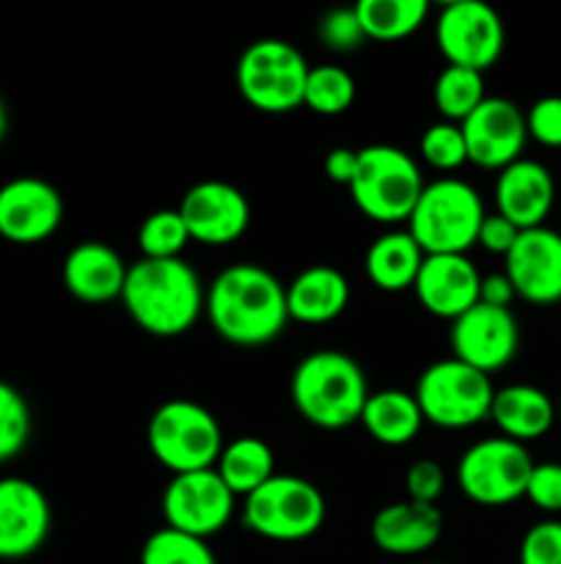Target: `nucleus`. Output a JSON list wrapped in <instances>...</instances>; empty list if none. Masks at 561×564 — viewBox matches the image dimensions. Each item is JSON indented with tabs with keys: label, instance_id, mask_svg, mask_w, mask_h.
<instances>
[{
	"label": "nucleus",
	"instance_id": "b1692460",
	"mask_svg": "<svg viewBox=\"0 0 561 564\" xmlns=\"http://www.w3.org/2000/svg\"><path fill=\"white\" fill-rule=\"evenodd\" d=\"M490 422L498 427L504 438L526 446L548 435L556 424V402L542 389L528 383H512L495 389Z\"/></svg>",
	"mask_w": 561,
	"mask_h": 564
},
{
	"label": "nucleus",
	"instance_id": "473e14b6",
	"mask_svg": "<svg viewBox=\"0 0 561 564\" xmlns=\"http://www.w3.org/2000/svg\"><path fill=\"white\" fill-rule=\"evenodd\" d=\"M33 419L25 397L11 383L0 380V466L14 460L31 441Z\"/></svg>",
	"mask_w": 561,
	"mask_h": 564
},
{
	"label": "nucleus",
	"instance_id": "c03bdc74",
	"mask_svg": "<svg viewBox=\"0 0 561 564\" xmlns=\"http://www.w3.org/2000/svg\"><path fill=\"white\" fill-rule=\"evenodd\" d=\"M556 422L561 424V397H559V402H556Z\"/></svg>",
	"mask_w": 561,
	"mask_h": 564
},
{
	"label": "nucleus",
	"instance_id": "2f4dec72",
	"mask_svg": "<svg viewBox=\"0 0 561 564\" xmlns=\"http://www.w3.org/2000/svg\"><path fill=\"white\" fill-rule=\"evenodd\" d=\"M141 564H218V560L207 540L163 527L141 545Z\"/></svg>",
	"mask_w": 561,
	"mask_h": 564
},
{
	"label": "nucleus",
	"instance_id": "79ce46f5",
	"mask_svg": "<svg viewBox=\"0 0 561 564\" xmlns=\"http://www.w3.org/2000/svg\"><path fill=\"white\" fill-rule=\"evenodd\" d=\"M517 301L515 286L506 279L504 273H490L482 275V286H479V303L495 308H512V303Z\"/></svg>",
	"mask_w": 561,
	"mask_h": 564
},
{
	"label": "nucleus",
	"instance_id": "f257e3e1",
	"mask_svg": "<svg viewBox=\"0 0 561 564\" xmlns=\"http://www.w3.org/2000/svg\"><path fill=\"white\" fill-rule=\"evenodd\" d=\"M204 314L229 345L264 347L289 325L286 286L256 262L229 264L207 286Z\"/></svg>",
	"mask_w": 561,
	"mask_h": 564
},
{
	"label": "nucleus",
	"instance_id": "37998d69",
	"mask_svg": "<svg viewBox=\"0 0 561 564\" xmlns=\"http://www.w3.org/2000/svg\"><path fill=\"white\" fill-rule=\"evenodd\" d=\"M6 130H9V113H6V105L0 99V141L6 138Z\"/></svg>",
	"mask_w": 561,
	"mask_h": 564
},
{
	"label": "nucleus",
	"instance_id": "e433bc0d",
	"mask_svg": "<svg viewBox=\"0 0 561 564\" xmlns=\"http://www.w3.org/2000/svg\"><path fill=\"white\" fill-rule=\"evenodd\" d=\"M522 499L531 501L544 516H561V463H534Z\"/></svg>",
	"mask_w": 561,
	"mask_h": 564
},
{
	"label": "nucleus",
	"instance_id": "cd10ccee",
	"mask_svg": "<svg viewBox=\"0 0 561 564\" xmlns=\"http://www.w3.org/2000/svg\"><path fill=\"white\" fill-rule=\"evenodd\" d=\"M432 6L427 0H361L355 14L363 36L372 42H402L427 22Z\"/></svg>",
	"mask_w": 561,
	"mask_h": 564
},
{
	"label": "nucleus",
	"instance_id": "f03ea898",
	"mask_svg": "<svg viewBox=\"0 0 561 564\" xmlns=\"http://www.w3.org/2000/svg\"><path fill=\"white\" fill-rule=\"evenodd\" d=\"M201 279L185 259H138L127 268L119 301L132 323L148 336L174 339L187 334L204 314Z\"/></svg>",
	"mask_w": 561,
	"mask_h": 564
},
{
	"label": "nucleus",
	"instance_id": "393cba45",
	"mask_svg": "<svg viewBox=\"0 0 561 564\" xmlns=\"http://www.w3.org/2000/svg\"><path fill=\"white\" fill-rule=\"evenodd\" d=\"M424 257L427 253L413 240L410 231L388 229L366 248L363 270H366V279L380 292H405L413 290V284H416Z\"/></svg>",
	"mask_w": 561,
	"mask_h": 564
},
{
	"label": "nucleus",
	"instance_id": "423d86ee",
	"mask_svg": "<svg viewBox=\"0 0 561 564\" xmlns=\"http://www.w3.org/2000/svg\"><path fill=\"white\" fill-rule=\"evenodd\" d=\"M146 444L154 460L176 477L215 468L226 441L212 411L193 400H168L148 419Z\"/></svg>",
	"mask_w": 561,
	"mask_h": 564
},
{
	"label": "nucleus",
	"instance_id": "6ab92c4d",
	"mask_svg": "<svg viewBox=\"0 0 561 564\" xmlns=\"http://www.w3.org/2000/svg\"><path fill=\"white\" fill-rule=\"evenodd\" d=\"M479 286H482V273L468 259V253H432L424 257L413 292L424 312L454 323L468 308L476 306Z\"/></svg>",
	"mask_w": 561,
	"mask_h": 564
},
{
	"label": "nucleus",
	"instance_id": "4c0bfd02",
	"mask_svg": "<svg viewBox=\"0 0 561 564\" xmlns=\"http://www.w3.org/2000/svg\"><path fill=\"white\" fill-rule=\"evenodd\" d=\"M526 130L544 149H561V94L539 97L526 110Z\"/></svg>",
	"mask_w": 561,
	"mask_h": 564
},
{
	"label": "nucleus",
	"instance_id": "c9c22d12",
	"mask_svg": "<svg viewBox=\"0 0 561 564\" xmlns=\"http://www.w3.org/2000/svg\"><path fill=\"white\" fill-rule=\"evenodd\" d=\"M520 564H561V521L544 518L520 540Z\"/></svg>",
	"mask_w": 561,
	"mask_h": 564
},
{
	"label": "nucleus",
	"instance_id": "20e7f679",
	"mask_svg": "<svg viewBox=\"0 0 561 564\" xmlns=\"http://www.w3.org/2000/svg\"><path fill=\"white\" fill-rule=\"evenodd\" d=\"M484 218H487V209L471 182L440 176L424 185L418 204L407 218V231L427 257L468 253L476 246Z\"/></svg>",
	"mask_w": 561,
	"mask_h": 564
},
{
	"label": "nucleus",
	"instance_id": "dca6fc26",
	"mask_svg": "<svg viewBox=\"0 0 561 564\" xmlns=\"http://www.w3.org/2000/svg\"><path fill=\"white\" fill-rule=\"evenodd\" d=\"M64 224V198L42 176H14L0 185V237L14 246H38Z\"/></svg>",
	"mask_w": 561,
	"mask_h": 564
},
{
	"label": "nucleus",
	"instance_id": "0eeeda50",
	"mask_svg": "<svg viewBox=\"0 0 561 564\" xmlns=\"http://www.w3.org/2000/svg\"><path fill=\"white\" fill-rule=\"evenodd\" d=\"M324 518L322 490L295 474H275L242 505V527L273 543H302L324 527Z\"/></svg>",
	"mask_w": 561,
	"mask_h": 564
},
{
	"label": "nucleus",
	"instance_id": "5701e85b",
	"mask_svg": "<svg viewBox=\"0 0 561 564\" xmlns=\"http://www.w3.org/2000/svg\"><path fill=\"white\" fill-rule=\"evenodd\" d=\"M346 306H350V281L333 264H311L286 284V308L295 323H333L346 312Z\"/></svg>",
	"mask_w": 561,
	"mask_h": 564
},
{
	"label": "nucleus",
	"instance_id": "7ed1b4c3",
	"mask_svg": "<svg viewBox=\"0 0 561 564\" xmlns=\"http://www.w3.org/2000/svg\"><path fill=\"white\" fill-rule=\"evenodd\" d=\"M289 394L302 422L319 430H344L361 422L372 391L355 358L341 350H314L297 361Z\"/></svg>",
	"mask_w": 561,
	"mask_h": 564
},
{
	"label": "nucleus",
	"instance_id": "f3484780",
	"mask_svg": "<svg viewBox=\"0 0 561 564\" xmlns=\"http://www.w3.org/2000/svg\"><path fill=\"white\" fill-rule=\"evenodd\" d=\"M504 275L520 301L534 306L561 303V231L550 226L520 231L504 257Z\"/></svg>",
	"mask_w": 561,
	"mask_h": 564
},
{
	"label": "nucleus",
	"instance_id": "6e6552de",
	"mask_svg": "<svg viewBox=\"0 0 561 564\" xmlns=\"http://www.w3.org/2000/svg\"><path fill=\"white\" fill-rule=\"evenodd\" d=\"M308 61L284 39H258L237 58V91L258 113H292L302 105Z\"/></svg>",
	"mask_w": 561,
	"mask_h": 564
},
{
	"label": "nucleus",
	"instance_id": "4468645a",
	"mask_svg": "<svg viewBox=\"0 0 561 564\" xmlns=\"http://www.w3.org/2000/svg\"><path fill=\"white\" fill-rule=\"evenodd\" d=\"M176 209L185 220L190 240L209 248L231 246L251 226V204L245 193L223 180L196 182Z\"/></svg>",
	"mask_w": 561,
	"mask_h": 564
},
{
	"label": "nucleus",
	"instance_id": "58836bf2",
	"mask_svg": "<svg viewBox=\"0 0 561 564\" xmlns=\"http://www.w3.org/2000/svg\"><path fill=\"white\" fill-rule=\"evenodd\" d=\"M443 490L446 471L440 468L438 460L421 457V460H416L405 471V494L410 501H418V505H438Z\"/></svg>",
	"mask_w": 561,
	"mask_h": 564
},
{
	"label": "nucleus",
	"instance_id": "1a4fd4ad",
	"mask_svg": "<svg viewBox=\"0 0 561 564\" xmlns=\"http://www.w3.org/2000/svg\"><path fill=\"white\" fill-rule=\"evenodd\" d=\"M424 422L440 430H468L490 419L495 386L490 375L457 361L443 358L418 375L416 391Z\"/></svg>",
	"mask_w": 561,
	"mask_h": 564
},
{
	"label": "nucleus",
	"instance_id": "f704fd0d",
	"mask_svg": "<svg viewBox=\"0 0 561 564\" xmlns=\"http://www.w3.org/2000/svg\"><path fill=\"white\" fill-rule=\"evenodd\" d=\"M317 39L322 47L333 50V53H352L366 42L363 36L361 20L355 14V6L350 9H333L317 22Z\"/></svg>",
	"mask_w": 561,
	"mask_h": 564
},
{
	"label": "nucleus",
	"instance_id": "2eb2a0df",
	"mask_svg": "<svg viewBox=\"0 0 561 564\" xmlns=\"http://www.w3.org/2000/svg\"><path fill=\"white\" fill-rule=\"evenodd\" d=\"M468 163L484 171H504L522 158L528 143L526 110L506 97H487L460 124Z\"/></svg>",
	"mask_w": 561,
	"mask_h": 564
},
{
	"label": "nucleus",
	"instance_id": "aec40b11",
	"mask_svg": "<svg viewBox=\"0 0 561 564\" xmlns=\"http://www.w3.org/2000/svg\"><path fill=\"white\" fill-rule=\"evenodd\" d=\"M495 213L504 215L517 229L544 226L556 204V180L550 169L539 160L520 158L504 171H498L493 187Z\"/></svg>",
	"mask_w": 561,
	"mask_h": 564
},
{
	"label": "nucleus",
	"instance_id": "c85d7f7f",
	"mask_svg": "<svg viewBox=\"0 0 561 564\" xmlns=\"http://www.w3.org/2000/svg\"><path fill=\"white\" fill-rule=\"evenodd\" d=\"M487 99L484 91V75L473 69H462V66H446L432 86V102L443 121L451 124H462L479 105Z\"/></svg>",
	"mask_w": 561,
	"mask_h": 564
},
{
	"label": "nucleus",
	"instance_id": "7c9ffc66",
	"mask_svg": "<svg viewBox=\"0 0 561 564\" xmlns=\"http://www.w3.org/2000/svg\"><path fill=\"white\" fill-rule=\"evenodd\" d=\"M190 242L179 209H157L138 226V248L143 259H179Z\"/></svg>",
	"mask_w": 561,
	"mask_h": 564
},
{
	"label": "nucleus",
	"instance_id": "a211bd4d",
	"mask_svg": "<svg viewBox=\"0 0 561 564\" xmlns=\"http://www.w3.org/2000/svg\"><path fill=\"white\" fill-rule=\"evenodd\" d=\"M50 529L53 510L44 490L25 477L0 479V560L33 556L47 543Z\"/></svg>",
	"mask_w": 561,
	"mask_h": 564
},
{
	"label": "nucleus",
	"instance_id": "39448f33",
	"mask_svg": "<svg viewBox=\"0 0 561 564\" xmlns=\"http://www.w3.org/2000/svg\"><path fill=\"white\" fill-rule=\"evenodd\" d=\"M424 185L427 182L421 169L405 149L391 143L358 149V171L350 182V196L374 224H407Z\"/></svg>",
	"mask_w": 561,
	"mask_h": 564
},
{
	"label": "nucleus",
	"instance_id": "f8f14e48",
	"mask_svg": "<svg viewBox=\"0 0 561 564\" xmlns=\"http://www.w3.org/2000/svg\"><path fill=\"white\" fill-rule=\"evenodd\" d=\"M237 496L218 477L215 468L193 474H176L163 490L165 527L193 538L209 540L229 527L234 518Z\"/></svg>",
	"mask_w": 561,
	"mask_h": 564
},
{
	"label": "nucleus",
	"instance_id": "c756f323",
	"mask_svg": "<svg viewBox=\"0 0 561 564\" xmlns=\"http://www.w3.org/2000/svg\"><path fill=\"white\" fill-rule=\"evenodd\" d=\"M355 77L336 64H319L308 69L302 105L317 116H341L355 102Z\"/></svg>",
	"mask_w": 561,
	"mask_h": 564
},
{
	"label": "nucleus",
	"instance_id": "9b49d317",
	"mask_svg": "<svg viewBox=\"0 0 561 564\" xmlns=\"http://www.w3.org/2000/svg\"><path fill=\"white\" fill-rule=\"evenodd\" d=\"M435 42L449 66L484 75L504 55L506 28L493 6L482 0H454L438 9Z\"/></svg>",
	"mask_w": 561,
	"mask_h": 564
},
{
	"label": "nucleus",
	"instance_id": "ea45409f",
	"mask_svg": "<svg viewBox=\"0 0 561 564\" xmlns=\"http://www.w3.org/2000/svg\"><path fill=\"white\" fill-rule=\"evenodd\" d=\"M517 237H520V229L515 224H509L504 215L487 213V218L482 220V229H479L476 246L484 248L487 253H495V257H506L517 242Z\"/></svg>",
	"mask_w": 561,
	"mask_h": 564
},
{
	"label": "nucleus",
	"instance_id": "72a5a7b5",
	"mask_svg": "<svg viewBox=\"0 0 561 564\" xmlns=\"http://www.w3.org/2000/svg\"><path fill=\"white\" fill-rule=\"evenodd\" d=\"M418 154L429 169L440 171V174H454L457 169L468 163V149L460 124H451L443 119L429 124L418 141Z\"/></svg>",
	"mask_w": 561,
	"mask_h": 564
},
{
	"label": "nucleus",
	"instance_id": "4be33fe9",
	"mask_svg": "<svg viewBox=\"0 0 561 564\" xmlns=\"http://www.w3.org/2000/svg\"><path fill=\"white\" fill-rule=\"evenodd\" d=\"M127 268L130 264H124L113 246L102 240H86L66 253L61 279L66 292L80 303H110L121 297Z\"/></svg>",
	"mask_w": 561,
	"mask_h": 564
},
{
	"label": "nucleus",
	"instance_id": "a19ab883",
	"mask_svg": "<svg viewBox=\"0 0 561 564\" xmlns=\"http://www.w3.org/2000/svg\"><path fill=\"white\" fill-rule=\"evenodd\" d=\"M322 169H324V176H328L330 182L350 187L352 176H355V171H358V149H350V147L330 149V152L324 154Z\"/></svg>",
	"mask_w": 561,
	"mask_h": 564
},
{
	"label": "nucleus",
	"instance_id": "412c9836",
	"mask_svg": "<svg viewBox=\"0 0 561 564\" xmlns=\"http://www.w3.org/2000/svg\"><path fill=\"white\" fill-rule=\"evenodd\" d=\"M372 543L388 556H418L435 549L443 534V516L438 505H418L402 499L385 505L372 518Z\"/></svg>",
	"mask_w": 561,
	"mask_h": 564
},
{
	"label": "nucleus",
	"instance_id": "ddd939ff",
	"mask_svg": "<svg viewBox=\"0 0 561 564\" xmlns=\"http://www.w3.org/2000/svg\"><path fill=\"white\" fill-rule=\"evenodd\" d=\"M449 345L451 358L484 375H493L515 361L520 350V325L512 308L476 303L451 323Z\"/></svg>",
	"mask_w": 561,
	"mask_h": 564
},
{
	"label": "nucleus",
	"instance_id": "9d476101",
	"mask_svg": "<svg viewBox=\"0 0 561 564\" xmlns=\"http://www.w3.org/2000/svg\"><path fill=\"white\" fill-rule=\"evenodd\" d=\"M531 468L534 460L526 446L495 435L462 452L457 463V485L473 505L506 507L526 496Z\"/></svg>",
	"mask_w": 561,
	"mask_h": 564
},
{
	"label": "nucleus",
	"instance_id": "bb28decb",
	"mask_svg": "<svg viewBox=\"0 0 561 564\" xmlns=\"http://www.w3.org/2000/svg\"><path fill=\"white\" fill-rule=\"evenodd\" d=\"M215 471L231 494L245 499L253 490L262 488L267 479L275 477V455L267 441L242 435V438L223 444Z\"/></svg>",
	"mask_w": 561,
	"mask_h": 564
},
{
	"label": "nucleus",
	"instance_id": "a878e982",
	"mask_svg": "<svg viewBox=\"0 0 561 564\" xmlns=\"http://www.w3.org/2000/svg\"><path fill=\"white\" fill-rule=\"evenodd\" d=\"M363 430L383 446H407L427 422L421 416L416 397L402 389L372 391L363 405Z\"/></svg>",
	"mask_w": 561,
	"mask_h": 564
}]
</instances>
